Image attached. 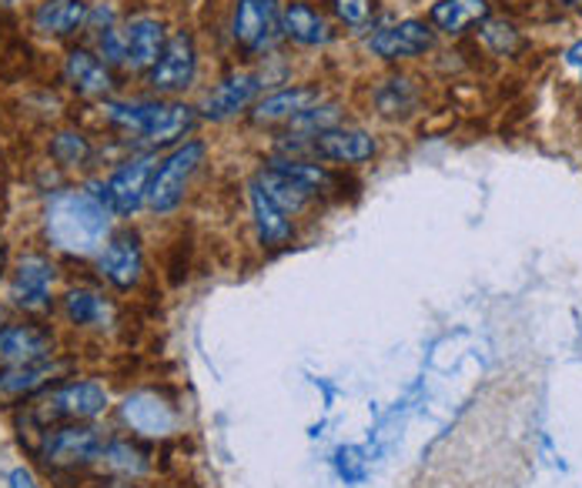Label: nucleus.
Returning a JSON list of instances; mask_svg holds the SVG:
<instances>
[{
	"instance_id": "35",
	"label": "nucleus",
	"mask_w": 582,
	"mask_h": 488,
	"mask_svg": "<svg viewBox=\"0 0 582 488\" xmlns=\"http://www.w3.org/2000/svg\"><path fill=\"white\" fill-rule=\"evenodd\" d=\"M562 8H572V11H582V0H559Z\"/></svg>"
},
{
	"instance_id": "7",
	"label": "nucleus",
	"mask_w": 582,
	"mask_h": 488,
	"mask_svg": "<svg viewBox=\"0 0 582 488\" xmlns=\"http://www.w3.org/2000/svg\"><path fill=\"white\" fill-rule=\"evenodd\" d=\"M104 438L97 428L91 425H64V428H54L44 445H41V458L44 465L51 468H71V465H87L94 458L104 455Z\"/></svg>"
},
{
	"instance_id": "26",
	"label": "nucleus",
	"mask_w": 582,
	"mask_h": 488,
	"mask_svg": "<svg viewBox=\"0 0 582 488\" xmlns=\"http://www.w3.org/2000/svg\"><path fill=\"white\" fill-rule=\"evenodd\" d=\"M64 311H67V318H71L74 325H100V321L107 318L104 298L94 295V291H87V288L71 291V295L64 298Z\"/></svg>"
},
{
	"instance_id": "36",
	"label": "nucleus",
	"mask_w": 582,
	"mask_h": 488,
	"mask_svg": "<svg viewBox=\"0 0 582 488\" xmlns=\"http://www.w3.org/2000/svg\"><path fill=\"white\" fill-rule=\"evenodd\" d=\"M8 4H14V0H0V8H8Z\"/></svg>"
},
{
	"instance_id": "32",
	"label": "nucleus",
	"mask_w": 582,
	"mask_h": 488,
	"mask_svg": "<svg viewBox=\"0 0 582 488\" xmlns=\"http://www.w3.org/2000/svg\"><path fill=\"white\" fill-rule=\"evenodd\" d=\"M100 57L107 64H125V34H118L114 28H107L100 34Z\"/></svg>"
},
{
	"instance_id": "27",
	"label": "nucleus",
	"mask_w": 582,
	"mask_h": 488,
	"mask_svg": "<svg viewBox=\"0 0 582 488\" xmlns=\"http://www.w3.org/2000/svg\"><path fill=\"white\" fill-rule=\"evenodd\" d=\"M100 462H104L107 468H114V471H121V475H141V471H148L145 452L135 448L131 442H107Z\"/></svg>"
},
{
	"instance_id": "29",
	"label": "nucleus",
	"mask_w": 582,
	"mask_h": 488,
	"mask_svg": "<svg viewBox=\"0 0 582 488\" xmlns=\"http://www.w3.org/2000/svg\"><path fill=\"white\" fill-rule=\"evenodd\" d=\"M51 155H54L57 165L74 168V165H84V161H87L91 145H87V138L77 135V131H61V135L51 141Z\"/></svg>"
},
{
	"instance_id": "23",
	"label": "nucleus",
	"mask_w": 582,
	"mask_h": 488,
	"mask_svg": "<svg viewBox=\"0 0 582 488\" xmlns=\"http://www.w3.org/2000/svg\"><path fill=\"white\" fill-rule=\"evenodd\" d=\"M87 24L84 0H44L34 14V28L44 34H74Z\"/></svg>"
},
{
	"instance_id": "13",
	"label": "nucleus",
	"mask_w": 582,
	"mask_h": 488,
	"mask_svg": "<svg viewBox=\"0 0 582 488\" xmlns=\"http://www.w3.org/2000/svg\"><path fill=\"white\" fill-rule=\"evenodd\" d=\"M121 418H125L135 432L155 435V438L171 435V432L178 428L174 409H171L165 399H158L155 392H135V395H128L125 405H121Z\"/></svg>"
},
{
	"instance_id": "31",
	"label": "nucleus",
	"mask_w": 582,
	"mask_h": 488,
	"mask_svg": "<svg viewBox=\"0 0 582 488\" xmlns=\"http://www.w3.org/2000/svg\"><path fill=\"white\" fill-rule=\"evenodd\" d=\"M483 41L496 54H516L519 51V31L509 21H483Z\"/></svg>"
},
{
	"instance_id": "38",
	"label": "nucleus",
	"mask_w": 582,
	"mask_h": 488,
	"mask_svg": "<svg viewBox=\"0 0 582 488\" xmlns=\"http://www.w3.org/2000/svg\"><path fill=\"white\" fill-rule=\"evenodd\" d=\"M110 488H125V485H110Z\"/></svg>"
},
{
	"instance_id": "10",
	"label": "nucleus",
	"mask_w": 582,
	"mask_h": 488,
	"mask_svg": "<svg viewBox=\"0 0 582 488\" xmlns=\"http://www.w3.org/2000/svg\"><path fill=\"white\" fill-rule=\"evenodd\" d=\"M262 87H265V84H262V74H252V71L231 74V77H224V81L204 97L201 114H204L208 120H224V117H231V114H239V110L252 107Z\"/></svg>"
},
{
	"instance_id": "11",
	"label": "nucleus",
	"mask_w": 582,
	"mask_h": 488,
	"mask_svg": "<svg viewBox=\"0 0 582 488\" xmlns=\"http://www.w3.org/2000/svg\"><path fill=\"white\" fill-rule=\"evenodd\" d=\"M435 34L425 21H402L395 28L379 31L369 41V51L382 61H405V57H419L425 51H432Z\"/></svg>"
},
{
	"instance_id": "4",
	"label": "nucleus",
	"mask_w": 582,
	"mask_h": 488,
	"mask_svg": "<svg viewBox=\"0 0 582 488\" xmlns=\"http://www.w3.org/2000/svg\"><path fill=\"white\" fill-rule=\"evenodd\" d=\"M155 158H131L125 161L118 171L107 178V184L97 191V198L110 208V214H135L145 201H148V188H151V178H155Z\"/></svg>"
},
{
	"instance_id": "9",
	"label": "nucleus",
	"mask_w": 582,
	"mask_h": 488,
	"mask_svg": "<svg viewBox=\"0 0 582 488\" xmlns=\"http://www.w3.org/2000/svg\"><path fill=\"white\" fill-rule=\"evenodd\" d=\"M104 409H107V392L97 382H71L47 395V402L38 409V418L41 422H54V418L84 422V418L100 415Z\"/></svg>"
},
{
	"instance_id": "15",
	"label": "nucleus",
	"mask_w": 582,
	"mask_h": 488,
	"mask_svg": "<svg viewBox=\"0 0 582 488\" xmlns=\"http://www.w3.org/2000/svg\"><path fill=\"white\" fill-rule=\"evenodd\" d=\"M51 282H54V265L41 255H28L18 265L14 275V301L24 311H44L51 305Z\"/></svg>"
},
{
	"instance_id": "6",
	"label": "nucleus",
	"mask_w": 582,
	"mask_h": 488,
	"mask_svg": "<svg viewBox=\"0 0 582 488\" xmlns=\"http://www.w3.org/2000/svg\"><path fill=\"white\" fill-rule=\"evenodd\" d=\"M285 148H308L315 158L335 161V165H362V161H372L379 151L375 138L362 128H328V131L311 135L308 141L292 138V145Z\"/></svg>"
},
{
	"instance_id": "21",
	"label": "nucleus",
	"mask_w": 582,
	"mask_h": 488,
	"mask_svg": "<svg viewBox=\"0 0 582 488\" xmlns=\"http://www.w3.org/2000/svg\"><path fill=\"white\" fill-rule=\"evenodd\" d=\"M248 198H252V214H255V227H258V237L265 244H272V248H278V244H285L292 237V221L288 214L262 191L258 181L248 184Z\"/></svg>"
},
{
	"instance_id": "20",
	"label": "nucleus",
	"mask_w": 582,
	"mask_h": 488,
	"mask_svg": "<svg viewBox=\"0 0 582 488\" xmlns=\"http://www.w3.org/2000/svg\"><path fill=\"white\" fill-rule=\"evenodd\" d=\"M432 24L445 34H462L473 24L489 21V0H438L428 11Z\"/></svg>"
},
{
	"instance_id": "19",
	"label": "nucleus",
	"mask_w": 582,
	"mask_h": 488,
	"mask_svg": "<svg viewBox=\"0 0 582 488\" xmlns=\"http://www.w3.org/2000/svg\"><path fill=\"white\" fill-rule=\"evenodd\" d=\"M47 351H51V335L34 325H11L0 331V361L8 364L44 361Z\"/></svg>"
},
{
	"instance_id": "18",
	"label": "nucleus",
	"mask_w": 582,
	"mask_h": 488,
	"mask_svg": "<svg viewBox=\"0 0 582 488\" xmlns=\"http://www.w3.org/2000/svg\"><path fill=\"white\" fill-rule=\"evenodd\" d=\"M168 38L165 28L155 18H138L128 31H125V64L131 71H151L165 51Z\"/></svg>"
},
{
	"instance_id": "14",
	"label": "nucleus",
	"mask_w": 582,
	"mask_h": 488,
	"mask_svg": "<svg viewBox=\"0 0 582 488\" xmlns=\"http://www.w3.org/2000/svg\"><path fill=\"white\" fill-rule=\"evenodd\" d=\"M71 369L67 361H31V364H11V369L0 372V399L14 402V399H28L34 392H41L44 385H51L57 375H64Z\"/></svg>"
},
{
	"instance_id": "1",
	"label": "nucleus",
	"mask_w": 582,
	"mask_h": 488,
	"mask_svg": "<svg viewBox=\"0 0 582 488\" xmlns=\"http://www.w3.org/2000/svg\"><path fill=\"white\" fill-rule=\"evenodd\" d=\"M44 231L61 252L94 255L110 231V208L97 191H61L47 208Z\"/></svg>"
},
{
	"instance_id": "5",
	"label": "nucleus",
	"mask_w": 582,
	"mask_h": 488,
	"mask_svg": "<svg viewBox=\"0 0 582 488\" xmlns=\"http://www.w3.org/2000/svg\"><path fill=\"white\" fill-rule=\"evenodd\" d=\"M231 34L235 41L252 51H272L282 38V11L275 0H239L235 18H231Z\"/></svg>"
},
{
	"instance_id": "37",
	"label": "nucleus",
	"mask_w": 582,
	"mask_h": 488,
	"mask_svg": "<svg viewBox=\"0 0 582 488\" xmlns=\"http://www.w3.org/2000/svg\"><path fill=\"white\" fill-rule=\"evenodd\" d=\"M0 268H4V255H0Z\"/></svg>"
},
{
	"instance_id": "30",
	"label": "nucleus",
	"mask_w": 582,
	"mask_h": 488,
	"mask_svg": "<svg viewBox=\"0 0 582 488\" xmlns=\"http://www.w3.org/2000/svg\"><path fill=\"white\" fill-rule=\"evenodd\" d=\"M328 4L345 28H366L375 14V0H328Z\"/></svg>"
},
{
	"instance_id": "25",
	"label": "nucleus",
	"mask_w": 582,
	"mask_h": 488,
	"mask_svg": "<svg viewBox=\"0 0 582 488\" xmlns=\"http://www.w3.org/2000/svg\"><path fill=\"white\" fill-rule=\"evenodd\" d=\"M268 168H275V171H282V174H288L292 181H298V184H305L311 194H318V191H328L331 188V174L321 168V165H311V161H298V158H275V161H268Z\"/></svg>"
},
{
	"instance_id": "24",
	"label": "nucleus",
	"mask_w": 582,
	"mask_h": 488,
	"mask_svg": "<svg viewBox=\"0 0 582 488\" xmlns=\"http://www.w3.org/2000/svg\"><path fill=\"white\" fill-rule=\"evenodd\" d=\"M255 181L262 184V191H265L285 214H295V211H301V208L311 201V191H308L305 184L292 181L288 174H282V171H275V168H262Z\"/></svg>"
},
{
	"instance_id": "22",
	"label": "nucleus",
	"mask_w": 582,
	"mask_h": 488,
	"mask_svg": "<svg viewBox=\"0 0 582 488\" xmlns=\"http://www.w3.org/2000/svg\"><path fill=\"white\" fill-rule=\"evenodd\" d=\"M64 77L84 97H97V94L110 91V71H107V64L97 61L91 51H71L67 64H64Z\"/></svg>"
},
{
	"instance_id": "2",
	"label": "nucleus",
	"mask_w": 582,
	"mask_h": 488,
	"mask_svg": "<svg viewBox=\"0 0 582 488\" xmlns=\"http://www.w3.org/2000/svg\"><path fill=\"white\" fill-rule=\"evenodd\" d=\"M104 117L114 128H125L138 138H145L151 148L174 145L188 131H194L198 114L188 104H171V100H107Z\"/></svg>"
},
{
	"instance_id": "17",
	"label": "nucleus",
	"mask_w": 582,
	"mask_h": 488,
	"mask_svg": "<svg viewBox=\"0 0 582 488\" xmlns=\"http://www.w3.org/2000/svg\"><path fill=\"white\" fill-rule=\"evenodd\" d=\"M282 34L292 38L301 47H325L335 38V31L325 21V14L315 11L311 4H305V0H295V4H288L282 11Z\"/></svg>"
},
{
	"instance_id": "28",
	"label": "nucleus",
	"mask_w": 582,
	"mask_h": 488,
	"mask_svg": "<svg viewBox=\"0 0 582 488\" xmlns=\"http://www.w3.org/2000/svg\"><path fill=\"white\" fill-rule=\"evenodd\" d=\"M375 100H379L382 114L395 117V114H405V110L415 104V91H412V84H409L405 77H395V81H385V84L379 87Z\"/></svg>"
},
{
	"instance_id": "34",
	"label": "nucleus",
	"mask_w": 582,
	"mask_h": 488,
	"mask_svg": "<svg viewBox=\"0 0 582 488\" xmlns=\"http://www.w3.org/2000/svg\"><path fill=\"white\" fill-rule=\"evenodd\" d=\"M565 67H569V71H575V74L582 77V41H575V44L565 51Z\"/></svg>"
},
{
	"instance_id": "3",
	"label": "nucleus",
	"mask_w": 582,
	"mask_h": 488,
	"mask_svg": "<svg viewBox=\"0 0 582 488\" xmlns=\"http://www.w3.org/2000/svg\"><path fill=\"white\" fill-rule=\"evenodd\" d=\"M204 161V145L201 141H188L181 145L174 155H168L161 161V168L155 171L151 178V188H148V208L158 211V214H168L181 204L184 198V188L188 181L194 178V171L201 168Z\"/></svg>"
},
{
	"instance_id": "8",
	"label": "nucleus",
	"mask_w": 582,
	"mask_h": 488,
	"mask_svg": "<svg viewBox=\"0 0 582 488\" xmlns=\"http://www.w3.org/2000/svg\"><path fill=\"white\" fill-rule=\"evenodd\" d=\"M194 74H198V51H194L191 34L181 31L165 44L158 64L151 67V87L158 94H178V91L191 87Z\"/></svg>"
},
{
	"instance_id": "16",
	"label": "nucleus",
	"mask_w": 582,
	"mask_h": 488,
	"mask_svg": "<svg viewBox=\"0 0 582 488\" xmlns=\"http://www.w3.org/2000/svg\"><path fill=\"white\" fill-rule=\"evenodd\" d=\"M315 104H321L318 87H282L255 104L252 120L255 125H278V120H295L298 114L311 110Z\"/></svg>"
},
{
	"instance_id": "12",
	"label": "nucleus",
	"mask_w": 582,
	"mask_h": 488,
	"mask_svg": "<svg viewBox=\"0 0 582 488\" xmlns=\"http://www.w3.org/2000/svg\"><path fill=\"white\" fill-rule=\"evenodd\" d=\"M145 258H141V241L135 234H114L104 252H100V275L114 285V288H135L141 278Z\"/></svg>"
},
{
	"instance_id": "33",
	"label": "nucleus",
	"mask_w": 582,
	"mask_h": 488,
	"mask_svg": "<svg viewBox=\"0 0 582 488\" xmlns=\"http://www.w3.org/2000/svg\"><path fill=\"white\" fill-rule=\"evenodd\" d=\"M8 488H38V481H34V475L28 468H14L8 475Z\"/></svg>"
}]
</instances>
